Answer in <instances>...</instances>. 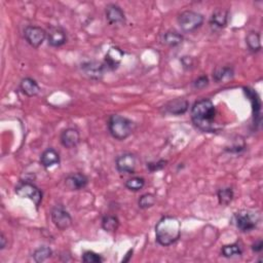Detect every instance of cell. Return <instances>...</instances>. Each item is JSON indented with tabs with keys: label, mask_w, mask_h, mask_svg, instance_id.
Here are the masks:
<instances>
[{
	"label": "cell",
	"mask_w": 263,
	"mask_h": 263,
	"mask_svg": "<svg viewBox=\"0 0 263 263\" xmlns=\"http://www.w3.org/2000/svg\"><path fill=\"white\" fill-rule=\"evenodd\" d=\"M246 148V144L244 140H236L233 145H230V147H226L225 150L228 152H234V153H239L243 151Z\"/></svg>",
	"instance_id": "d6a6232c"
},
{
	"label": "cell",
	"mask_w": 263,
	"mask_h": 263,
	"mask_svg": "<svg viewBox=\"0 0 263 263\" xmlns=\"http://www.w3.org/2000/svg\"><path fill=\"white\" fill-rule=\"evenodd\" d=\"M105 17L112 26H121L125 23V15L122 9L114 4H109L105 8Z\"/></svg>",
	"instance_id": "9a60e30c"
},
{
	"label": "cell",
	"mask_w": 263,
	"mask_h": 263,
	"mask_svg": "<svg viewBox=\"0 0 263 263\" xmlns=\"http://www.w3.org/2000/svg\"><path fill=\"white\" fill-rule=\"evenodd\" d=\"M130 254H133V250H129V251H128V253L126 254V257H125V258H124L122 261H123V262H126V261H128V260H129V258H130V256H132Z\"/></svg>",
	"instance_id": "8d00e7d4"
},
{
	"label": "cell",
	"mask_w": 263,
	"mask_h": 263,
	"mask_svg": "<svg viewBox=\"0 0 263 263\" xmlns=\"http://www.w3.org/2000/svg\"><path fill=\"white\" fill-rule=\"evenodd\" d=\"M235 75V70L230 66H222V67H217L213 71V80L216 83H220L226 80L232 79Z\"/></svg>",
	"instance_id": "ffe728a7"
},
{
	"label": "cell",
	"mask_w": 263,
	"mask_h": 263,
	"mask_svg": "<svg viewBox=\"0 0 263 263\" xmlns=\"http://www.w3.org/2000/svg\"><path fill=\"white\" fill-rule=\"evenodd\" d=\"M51 218L54 225L59 229L64 232L68 229L72 225V217L69 212L66 210L62 205L55 206L51 211Z\"/></svg>",
	"instance_id": "ba28073f"
},
{
	"label": "cell",
	"mask_w": 263,
	"mask_h": 263,
	"mask_svg": "<svg viewBox=\"0 0 263 263\" xmlns=\"http://www.w3.org/2000/svg\"><path fill=\"white\" fill-rule=\"evenodd\" d=\"M242 254H243V248L238 243L225 245L221 249V255L225 258H234V257L241 256Z\"/></svg>",
	"instance_id": "484cf974"
},
{
	"label": "cell",
	"mask_w": 263,
	"mask_h": 263,
	"mask_svg": "<svg viewBox=\"0 0 263 263\" xmlns=\"http://www.w3.org/2000/svg\"><path fill=\"white\" fill-rule=\"evenodd\" d=\"M61 161L59 152L54 148H48L46 149L39 158V162L45 169H50L54 166H57Z\"/></svg>",
	"instance_id": "ac0fdd59"
},
{
	"label": "cell",
	"mask_w": 263,
	"mask_h": 263,
	"mask_svg": "<svg viewBox=\"0 0 263 263\" xmlns=\"http://www.w3.org/2000/svg\"><path fill=\"white\" fill-rule=\"evenodd\" d=\"M217 197L219 204L222 206H228L230 203L233 202L235 197V192L232 187H224L220 188L217 191Z\"/></svg>",
	"instance_id": "cb8c5ba5"
},
{
	"label": "cell",
	"mask_w": 263,
	"mask_h": 263,
	"mask_svg": "<svg viewBox=\"0 0 263 263\" xmlns=\"http://www.w3.org/2000/svg\"><path fill=\"white\" fill-rule=\"evenodd\" d=\"M21 92L27 97H36L40 93V86L38 82L31 77H25L20 82Z\"/></svg>",
	"instance_id": "d6986e66"
},
{
	"label": "cell",
	"mask_w": 263,
	"mask_h": 263,
	"mask_svg": "<svg viewBox=\"0 0 263 263\" xmlns=\"http://www.w3.org/2000/svg\"><path fill=\"white\" fill-rule=\"evenodd\" d=\"M144 186H145V179L143 177H132L125 182L126 189L134 192H138L142 190Z\"/></svg>",
	"instance_id": "83f0119b"
},
{
	"label": "cell",
	"mask_w": 263,
	"mask_h": 263,
	"mask_svg": "<svg viewBox=\"0 0 263 263\" xmlns=\"http://www.w3.org/2000/svg\"><path fill=\"white\" fill-rule=\"evenodd\" d=\"M233 224L242 233H250L256 229L260 222V215L251 210H241L233 217Z\"/></svg>",
	"instance_id": "277c9868"
},
{
	"label": "cell",
	"mask_w": 263,
	"mask_h": 263,
	"mask_svg": "<svg viewBox=\"0 0 263 263\" xmlns=\"http://www.w3.org/2000/svg\"><path fill=\"white\" fill-rule=\"evenodd\" d=\"M246 45L250 52L258 53L261 51V35L259 32L250 31L246 35Z\"/></svg>",
	"instance_id": "7402d4cb"
},
{
	"label": "cell",
	"mask_w": 263,
	"mask_h": 263,
	"mask_svg": "<svg viewBox=\"0 0 263 263\" xmlns=\"http://www.w3.org/2000/svg\"><path fill=\"white\" fill-rule=\"evenodd\" d=\"M123 57H124V52L120 48L111 47L107 51L105 58H104V62H103L106 69L109 71L116 70L120 66Z\"/></svg>",
	"instance_id": "7c38bea8"
},
{
	"label": "cell",
	"mask_w": 263,
	"mask_h": 263,
	"mask_svg": "<svg viewBox=\"0 0 263 263\" xmlns=\"http://www.w3.org/2000/svg\"><path fill=\"white\" fill-rule=\"evenodd\" d=\"M216 107L210 99H201L191 107V120L195 127L204 133H216L220 129L216 122Z\"/></svg>",
	"instance_id": "6da1fadb"
},
{
	"label": "cell",
	"mask_w": 263,
	"mask_h": 263,
	"mask_svg": "<svg viewBox=\"0 0 263 263\" xmlns=\"http://www.w3.org/2000/svg\"><path fill=\"white\" fill-rule=\"evenodd\" d=\"M79 69L82 75L91 80H101L107 70L104 63L98 61L82 62L79 66Z\"/></svg>",
	"instance_id": "52a82bcc"
},
{
	"label": "cell",
	"mask_w": 263,
	"mask_h": 263,
	"mask_svg": "<svg viewBox=\"0 0 263 263\" xmlns=\"http://www.w3.org/2000/svg\"><path fill=\"white\" fill-rule=\"evenodd\" d=\"M209 82H210L209 77L207 75H202V76L197 77L196 79L193 80L192 86H193V89L200 91V90L206 89L209 85Z\"/></svg>",
	"instance_id": "1f68e13d"
},
{
	"label": "cell",
	"mask_w": 263,
	"mask_h": 263,
	"mask_svg": "<svg viewBox=\"0 0 263 263\" xmlns=\"http://www.w3.org/2000/svg\"><path fill=\"white\" fill-rule=\"evenodd\" d=\"M47 39L49 46L60 48L67 42V32L61 26H51L47 31Z\"/></svg>",
	"instance_id": "8fae6325"
},
{
	"label": "cell",
	"mask_w": 263,
	"mask_h": 263,
	"mask_svg": "<svg viewBox=\"0 0 263 263\" xmlns=\"http://www.w3.org/2000/svg\"><path fill=\"white\" fill-rule=\"evenodd\" d=\"M183 40H184L183 35L176 30H168L167 32H164L162 35L163 43L167 45L170 48L179 47L183 42Z\"/></svg>",
	"instance_id": "44dd1931"
},
{
	"label": "cell",
	"mask_w": 263,
	"mask_h": 263,
	"mask_svg": "<svg viewBox=\"0 0 263 263\" xmlns=\"http://www.w3.org/2000/svg\"><path fill=\"white\" fill-rule=\"evenodd\" d=\"M189 109V102L185 98H176L174 100L169 101L167 104H164L163 110L164 113L170 115H183L185 114Z\"/></svg>",
	"instance_id": "4fadbf2b"
},
{
	"label": "cell",
	"mask_w": 263,
	"mask_h": 263,
	"mask_svg": "<svg viewBox=\"0 0 263 263\" xmlns=\"http://www.w3.org/2000/svg\"><path fill=\"white\" fill-rule=\"evenodd\" d=\"M89 184V177L83 173H73L65 179V186L72 191H78L85 188Z\"/></svg>",
	"instance_id": "2e32d148"
},
{
	"label": "cell",
	"mask_w": 263,
	"mask_h": 263,
	"mask_svg": "<svg viewBox=\"0 0 263 263\" xmlns=\"http://www.w3.org/2000/svg\"><path fill=\"white\" fill-rule=\"evenodd\" d=\"M252 251L255 253H260L263 250V241L262 240H258L256 241L253 245H252Z\"/></svg>",
	"instance_id": "e575fe53"
},
{
	"label": "cell",
	"mask_w": 263,
	"mask_h": 263,
	"mask_svg": "<svg viewBox=\"0 0 263 263\" xmlns=\"http://www.w3.org/2000/svg\"><path fill=\"white\" fill-rule=\"evenodd\" d=\"M15 192L21 199H28L32 201L36 208H38L42 202V191L32 182L20 181L15 187Z\"/></svg>",
	"instance_id": "5b68a950"
},
{
	"label": "cell",
	"mask_w": 263,
	"mask_h": 263,
	"mask_svg": "<svg viewBox=\"0 0 263 263\" xmlns=\"http://www.w3.org/2000/svg\"><path fill=\"white\" fill-rule=\"evenodd\" d=\"M136 129V123L122 115L112 114L108 119V130L110 135L118 141L127 139Z\"/></svg>",
	"instance_id": "3957f363"
},
{
	"label": "cell",
	"mask_w": 263,
	"mask_h": 263,
	"mask_svg": "<svg viewBox=\"0 0 263 263\" xmlns=\"http://www.w3.org/2000/svg\"><path fill=\"white\" fill-rule=\"evenodd\" d=\"M101 224L106 233H115L119 227V219L114 215H106L102 218Z\"/></svg>",
	"instance_id": "d4e9b609"
},
{
	"label": "cell",
	"mask_w": 263,
	"mask_h": 263,
	"mask_svg": "<svg viewBox=\"0 0 263 263\" xmlns=\"http://www.w3.org/2000/svg\"><path fill=\"white\" fill-rule=\"evenodd\" d=\"M52 255H53L52 249L50 247L42 246L33 252V260L37 263H42L46 260H48L49 258H51Z\"/></svg>",
	"instance_id": "4316f807"
},
{
	"label": "cell",
	"mask_w": 263,
	"mask_h": 263,
	"mask_svg": "<svg viewBox=\"0 0 263 263\" xmlns=\"http://www.w3.org/2000/svg\"><path fill=\"white\" fill-rule=\"evenodd\" d=\"M156 203V197L152 193H145L140 196L138 201V206L142 210H147L149 208H152Z\"/></svg>",
	"instance_id": "f1b7e54d"
},
{
	"label": "cell",
	"mask_w": 263,
	"mask_h": 263,
	"mask_svg": "<svg viewBox=\"0 0 263 263\" xmlns=\"http://www.w3.org/2000/svg\"><path fill=\"white\" fill-rule=\"evenodd\" d=\"M181 236V223L173 216H163L155 225V240L158 245L169 247Z\"/></svg>",
	"instance_id": "7a4b0ae2"
},
{
	"label": "cell",
	"mask_w": 263,
	"mask_h": 263,
	"mask_svg": "<svg viewBox=\"0 0 263 263\" xmlns=\"http://www.w3.org/2000/svg\"><path fill=\"white\" fill-rule=\"evenodd\" d=\"M24 38L32 48H39L47 39V31L39 27L29 25L24 30Z\"/></svg>",
	"instance_id": "9c48e42d"
},
{
	"label": "cell",
	"mask_w": 263,
	"mask_h": 263,
	"mask_svg": "<svg viewBox=\"0 0 263 263\" xmlns=\"http://www.w3.org/2000/svg\"><path fill=\"white\" fill-rule=\"evenodd\" d=\"M181 63L183 65V68H185L186 70L192 69L193 65H194V60L192 57H188V56H184L181 58Z\"/></svg>",
	"instance_id": "836d02e7"
},
{
	"label": "cell",
	"mask_w": 263,
	"mask_h": 263,
	"mask_svg": "<svg viewBox=\"0 0 263 263\" xmlns=\"http://www.w3.org/2000/svg\"><path fill=\"white\" fill-rule=\"evenodd\" d=\"M60 142L62 146L67 149L76 147L80 142L79 130L75 127H67L63 129L60 135Z\"/></svg>",
	"instance_id": "5bb4252c"
},
{
	"label": "cell",
	"mask_w": 263,
	"mask_h": 263,
	"mask_svg": "<svg viewBox=\"0 0 263 263\" xmlns=\"http://www.w3.org/2000/svg\"><path fill=\"white\" fill-rule=\"evenodd\" d=\"M204 16L194 11H184L177 18L180 29L185 33H191L201 28L204 24Z\"/></svg>",
	"instance_id": "8992f818"
},
{
	"label": "cell",
	"mask_w": 263,
	"mask_h": 263,
	"mask_svg": "<svg viewBox=\"0 0 263 263\" xmlns=\"http://www.w3.org/2000/svg\"><path fill=\"white\" fill-rule=\"evenodd\" d=\"M228 20H229V12L226 9L218 8L213 12L209 23L213 30L219 31L224 29L227 26Z\"/></svg>",
	"instance_id": "e0dca14e"
},
{
	"label": "cell",
	"mask_w": 263,
	"mask_h": 263,
	"mask_svg": "<svg viewBox=\"0 0 263 263\" xmlns=\"http://www.w3.org/2000/svg\"><path fill=\"white\" fill-rule=\"evenodd\" d=\"M8 245V240L4 234L0 236V250H5Z\"/></svg>",
	"instance_id": "d590c367"
},
{
	"label": "cell",
	"mask_w": 263,
	"mask_h": 263,
	"mask_svg": "<svg viewBox=\"0 0 263 263\" xmlns=\"http://www.w3.org/2000/svg\"><path fill=\"white\" fill-rule=\"evenodd\" d=\"M115 167L121 174H134L137 167V158L133 153H122L116 157Z\"/></svg>",
	"instance_id": "30bf717a"
},
{
	"label": "cell",
	"mask_w": 263,
	"mask_h": 263,
	"mask_svg": "<svg viewBox=\"0 0 263 263\" xmlns=\"http://www.w3.org/2000/svg\"><path fill=\"white\" fill-rule=\"evenodd\" d=\"M82 262L84 263H102L104 258L94 251H85L82 254Z\"/></svg>",
	"instance_id": "f546056e"
},
{
	"label": "cell",
	"mask_w": 263,
	"mask_h": 263,
	"mask_svg": "<svg viewBox=\"0 0 263 263\" xmlns=\"http://www.w3.org/2000/svg\"><path fill=\"white\" fill-rule=\"evenodd\" d=\"M168 164V160L166 159H159L157 161H150L147 162V169L149 172L153 173V172H157V171H161L162 169H164L167 167Z\"/></svg>",
	"instance_id": "4dcf8cb0"
},
{
	"label": "cell",
	"mask_w": 263,
	"mask_h": 263,
	"mask_svg": "<svg viewBox=\"0 0 263 263\" xmlns=\"http://www.w3.org/2000/svg\"><path fill=\"white\" fill-rule=\"evenodd\" d=\"M244 93L246 94L247 98L249 99V101L252 103L253 106V113H254V119L256 117L259 118L260 120V111H261V103H260V99L257 95V93L250 89V87H244Z\"/></svg>",
	"instance_id": "603a6c76"
}]
</instances>
